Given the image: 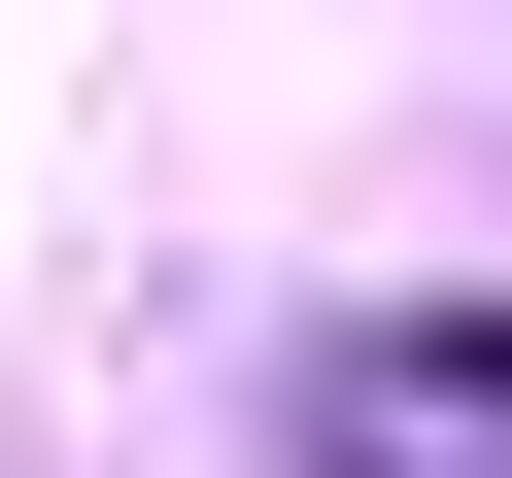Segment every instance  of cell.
<instances>
[{
  "label": "cell",
  "mask_w": 512,
  "mask_h": 478,
  "mask_svg": "<svg viewBox=\"0 0 512 478\" xmlns=\"http://www.w3.org/2000/svg\"><path fill=\"white\" fill-rule=\"evenodd\" d=\"M308 444H342V478H512V342H342Z\"/></svg>",
  "instance_id": "obj_1"
}]
</instances>
